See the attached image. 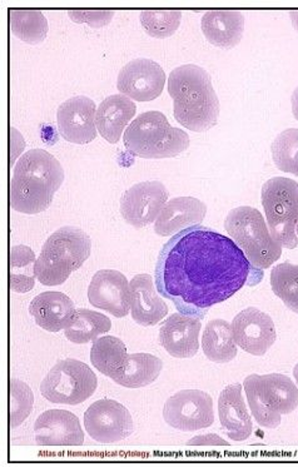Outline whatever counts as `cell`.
<instances>
[{"label": "cell", "mask_w": 298, "mask_h": 467, "mask_svg": "<svg viewBox=\"0 0 298 467\" xmlns=\"http://www.w3.org/2000/svg\"><path fill=\"white\" fill-rule=\"evenodd\" d=\"M254 267L232 238L204 226L179 232L159 252L156 287L180 314L203 320L213 306L230 300L246 285H260Z\"/></svg>", "instance_id": "obj_1"}, {"label": "cell", "mask_w": 298, "mask_h": 467, "mask_svg": "<svg viewBox=\"0 0 298 467\" xmlns=\"http://www.w3.org/2000/svg\"><path fill=\"white\" fill-rule=\"evenodd\" d=\"M65 181V170L45 150H30L16 162L10 182V207L25 214L48 210Z\"/></svg>", "instance_id": "obj_2"}, {"label": "cell", "mask_w": 298, "mask_h": 467, "mask_svg": "<svg viewBox=\"0 0 298 467\" xmlns=\"http://www.w3.org/2000/svg\"><path fill=\"white\" fill-rule=\"evenodd\" d=\"M169 93L173 99L174 119L184 129L204 132L219 122L220 100L206 69L184 65L170 74Z\"/></svg>", "instance_id": "obj_3"}, {"label": "cell", "mask_w": 298, "mask_h": 467, "mask_svg": "<svg viewBox=\"0 0 298 467\" xmlns=\"http://www.w3.org/2000/svg\"><path fill=\"white\" fill-rule=\"evenodd\" d=\"M92 251L89 234L78 227L66 226L50 234L36 262V275L40 284L60 285L72 272L79 270Z\"/></svg>", "instance_id": "obj_4"}, {"label": "cell", "mask_w": 298, "mask_h": 467, "mask_svg": "<svg viewBox=\"0 0 298 467\" xmlns=\"http://www.w3.org/2000/svg\"><path fill=\"white\" fill-rule=\"evenodd\" d=\"M127 150L139 158H173L190 147V136L184 130L170 126L166 116L159 110L139 114L127 129Z\"/></svg>", "instance_id": "obj_5"}, {"label": "cell", "mask_w": 298, "mask_h": 467, "mask_svg": "<svg viewBox=\"0 0 298 467\" xmlns=\"http://www.w3.org/2000/svg\"><path fill=\"white\" fill-rule=\"evenodd\" d=\"M243 389L254 420L264 429L279 428L281 416L298 408L297 386L287 376L250 375Z\"/></svg>", "instance_id": "obj_6"}, {"label": "cell", "mask_w": 298, "mask_h": 467, "mask_svg": "<svg viewBox=\"0 0 298 467\" xmlns=\"http://www.w3.org/2000/svg\"><path fill=\"white\" fill-rule=\"evenodd\" d=\"M224 228L254 267L266 270L280 260L283 247L271 236L261 212L250 206L230 211Z\"/></svg>", "instance_id": "obj_7"}, {"label": "cell", "mask_w": 298, "mask_h": 467, "mask_svg": "<svg viewBox=\"0 0 298 467\" xmlns=\"http://www.w3.org/2000/svg\"><path fill=\"white\" fill-rule=\"evenodd\" d=\"M262 206L271 236L281 247L298 246V183L286 177H274L262 187Z\"/></svg>", "instance_id": "obj_8"}, {"label": "cell", "mask_w": 298, "mask_h": 467, "mask_svg": "<svg viewBox=\"0 0 298 467\" xmlns=\"http://www.w3.org/2000/svg\"><path fill=\"white\" fill-rule=\"evenodd\" d=\"M98 379L92 368L75 358L57 362L40 384L43 398L59 405L76 406L95 394Z\"/></svg>", "instance_id": "obj_9"}, {"label": "cell", "mask_w": 298, "mask_h": 467, "mask_svg": "<svg viewBox=\"0 0 298 467\" xmlns=\"http://www.w3.org/2000/svg\"><path fill=\"white\" fill-rule=\"evenodd\" d=\"M164 421L180 431L211 428L214 422L213 399L200 389H183L166 401Z\"/></svg>", "instance_id": "obj_10"}, {"label": "cell", "mask_w": 298, "mask_h": 467, "mask_svg": "<svg viewBox=\"0 0 298 467\" xmlns=\"http://www.w3.org/2000/svg\"><path fill=\"white\" fill-rule=\"evenodd\" d=\"M85 426L90 438L99 443H116L135 431L129 410L115 400H98L85 413Z\"/></svg>", "instance_id": "obj_11"}, {"label": "cell", "mask_w": 298, "mask_h": 467, "mask_svg": "<svg viewBox=\"0 0 298 467\" xmlns=\"http://www.w3.org/2000/svg\"><path fill=\"white\" fill-rule=\"evenodd\" d=\"M169 197V191L159 181L137 183L120 198V214L130 226H149L159 218Z\"/></svg>", "instance_id": "obj_12"}, {"label": "cell", "mask_w": 298, "mask_h": 467, "mask_svg": "<svg viewBox=\"0 0 298 467\" xmlns=\"http://www.w3.org/2000/svg\"><path fill=\"white\" fill-rule=\"evenodd\" d=\"M166 80V73L159 63L139 58L120 69L117 88L123 96L137 102H149L162 94Z\"/></svg>", "instance_id": "obj_13"}, {"label": "cell", "mask_w": 298, "mask_h": 467, "mask_svg": "<svg viewBox=\"0 0 298 467\" xmlns=\"http://www.w3.org/2000/svg\"><path fill=\"white\" fill-rule=\"evenodd\" d=\"M232 331L237 346L253 356L266 355L277 338L271 316L254 307L241 311L233 318Z\"/></svg>", "instance_id": "obj_14"}, {"label": "cell", "mask_w": 298, "mask_h": 467, "mask_svg": "<svg viewBox=\"0 0 298 467\" xmlns=\"http://www.w3.org/2000/svg\"><path fill=\"white\" fill-rule=\"evenodd\" d=\"M97 107L88 97H73L60 104L57 112V123L60 136L67 142L88 144L97 137Z\"/></svg>", "instance_id": "obj_15"}, {"label": "cell", "mask_w": 298, "mask_h": 467, "mask_svg": "<svg viewBox=\"0 0 298 467\" xmlns=\"http://www.w3.org/2000/svg\"><path fill=\"white\" fill-rule=\"evenodd\" d=\"M90 305L109 312L117 318L129 314V282L116 270H100L93 275L88 287Z\"/></svg>", "instance_id": "obj_16"}, {"label": "cell", "mask_w": 298, "mask_h": 467, "mask_svg": "<svg viewBox=\"0 0 298 467\" xmlns=\"http://www.w3.org/2000/svg\"><path fill=\"white\" fill-rule=\"evenodd\" d=\"M36 442L39 446H80L85 431L75 413L67 410H48L35 423Z\"/></svg>", "instance_id": "obj_17"}, {"label": "cell", "mask_w": 298, "mask_h": 467, "mask_svg": "<svg viewBox=\"0 0 298 467\" xmlns=\"http://www.w3.org/2000/svg\"><path fill=\"white\" fill-rule=\"evenodd\" d=\"M200 318L183 314L170 315L159 330V342L174 358H192L200 349Z\"/></svg>", "instance_id": "obj_18"}, {"label": "cell", "mask_w": 298, "mask_h": 467, "mask_svg": "<svg viewBox=\"0 0 298 467\" xmlns=\"http://www.w3.org/2000/svg\"><path fill=\"white\" fill-rule=\"evenodd\" d=\"M130 312L140 326H156L169 315V306L157 294L152 275H137L129 282Z\"/></svg>", "instance_id": "obj_19"}, {"label": "cell", "mask_w": 298, "mask_h": 467, "mask_svg": "<svg viewBox=\"0 0 298 467\" xmlns=\"http://www.w3.org/2000/svg\"><path fill=\"white\" fill-rule=\"evenodd\" d=\"M207 206L193 197H177L167 202L154 222V232L160 237L174 236L186 228L199 226L206 217Z\"/></svg>", "instance_id": "obj_20"}, {"label": "cell", "mask_w": 298, "mask_h": 467, "mask_svg": "<svg viewBox=\"0 0 298 467\" xmlns=\"http://www.w3.org/2000/svg\"><path fill=\"white\" fill-rule=\"evenodd\" d=\"M242 385L227 386L219 399L220 422L229 438L241 442L253 432L252 419L244 402Z\"/></svg>", "instance_id": "obj_21"}, {"label": "cell", "mask_w": 298, "mask_h": 467, "mask_svg": "<svg viewBox=\"0 0 298 467\" xmlns=\"http://www.w3.org/2000/svg\"><path fill=\"white\" fill-rule=\"evenodd\" d=\"M76 312L73 301L62 292H43L29 306V314L35 317L36 324L48 332L66 330Z\"/></svg>", "instance_id": "obj_22"}, {"label": "cell", "mask_w": 298, "mask_h": 467, "mask_svg": "<svg viewBox=\"0 0 298 467\" xmlns=\"http://www.w3.org/2000/svg\"><path fill=\"white\" fill-rule=\"evenodd\" d=\"M136 112V104L128 97L123 94L107 97L97 109V130L107 142L118 143L123 130L135 119Z\"/></svg>", "instance_id": "obj_23"}, {"label": "cell", "mask_w": 298, "mask_h": 467, "mask_svg": "<svg viewBox=\"0 0 298 467\" xmlns=\"http://www.w3.org/2000/svg\"><path fill=\"white\" fill-rule=\"evenodd\" d=\"M200 26L211 45L231 49L242 40L244 16L236 10H210L203 16Z\"/></svg>", "instance_id": "obj_24"}, {"label": "cell", "mask_w": 298, "mask_h": 467, "mask_svg": "<svg viewBox=\"0 0 298 467\" xmlns=\"http://www.w3.org/2000/svg\"><path fill=\"white\" fill-rule=\"evenodd\" d=\"M162 359L149 354L127 356L125 364L113 375L117 385L127 389H142L153 384L162 372Z\"/></svg>", "instance_id": "obj_25"}, {"label": "cell", "mask_w": 298, "mask_h": 467, "mask_svg": "<svg viewBox=\"0 0 298 467\" xmlns=\"http://www.w3.org/2000/svg\"><path fill=\"white\" fill-rule=\"evenodd\" d=\"M202 348L206 358L216 364H229L237 356L232 325L224 320H212L204 328Z\"/></svg>", "instance_id": "obj_26"}, {"label": "cell", "mask_w": 298, "mask_h": 467, "mask_svg": "<svg viewBox=\"0 0 298 467\" xmlns=\"http://www.w3.org/2000/svg\"><path fill=\"white\" fill-rule=\"evenodd\" d=\"M112 328V321L106 315L99 312L79 308L75 318L66 328V337L77 345L88 344L90 341L105 335Z\"/></svg>", "instance_id": "obj_27"}, {"label": "cell", "mask_w": 298, "mask_h": 467, "mask_svg": "<svg viewBox=\"0 0 298 467\" xmlns=\"http://www.w3.org/2000/svg\"><path fill=\"white\" fill-rule=\"evenodd\" d=\"M127 348L125 342L115 336H103L93 342L90 349V362L100 374L112 379L113 375L125 364Z\"/></svg>", "instance_id": "obj_28"}, {"label": "cell", "mask_w": 298, "mask_h": 467, "mask_svg": "<svg viewBox=\"0 0 298 467\" xmlns=\"http://www.w3.org/2000/svg\"><path fill=\"white\" fill-rule=\"evenodd\" d=\"M10 29L13 35L28 43L39 45L48 35L49 25L39 10L10 9Z\"/></svg>", "instance_id": "obj_29"}, {"label": "cell", "mask_w": 298, "mask_h": 467, "mask_svg": "<svg viewBox=\"0 0 298 467\" xmlns=\"http://www.w3.org/2000/svg\"><path fill=\"white\" fill-rule=\"evenodd\" d=\"M36 254L32 248L19 244L10 251V288L26 294L36 285Z\"/></svg>", "instance_id": "obj_30"}, {"label": "cell", "mask_w": 298, "mask_h": 467, "mask_svg": "<svg viewBox=\"0 0 298 467\" xmlns=\"http://www.w3.org/2000/svg\"><path fill=\"white\" fill-rule=\"evenodd\" d=\"M271 287L273 294L283 301L291 311L298 314V266L297 265H276L271 272Z\"/></svg>", "instance_id": "obj_31"}, {"label": "cell", "mask_w": 298, "mask_h": 467, "mask_svg": "<svg viewBox=\"0 0 298 467\" xmlns=\"http://www.w3.org/2000/svg\"><path fill=\"white\" fill-rule=\"evenodd\" d=\"M271 150L274 164L280 171L298 176V130L290 129L280 133Z\"/></svg>", "instance_id": "obj_32"}, {"label": "cell", "mask_w": 298, "mask_h": 467, "mask_svg": "<svg viewBox=\"0 0 298 467\" xmlns=\"http://www.w3.org/2000/svg\"><path fill=\"white\" fill-rule=\"evenodd\" d=\"M140 23L147 35L153 38H169L180 28L182 13L179 10H143Z\"/></svg>", "instance_id": "obj_33"}, {"label": "cell", "mask_w": 298, "mask_h": 467, "mask_svg": "<svg viewBox=\"0 0 298 467\" xmlns=\"http://www.w3.org/2000/svg\"><path fill=\"white\" fill-rule=\"evenodd\" d=\"M35 405L32 389L20 379H10V428L15 429L28 419Z\"/></svg>", "instance_id": "obj_34"}, {"label": "cell", "mask_w": 298, "mask_h": 467, "mask_svg": "<svg viewBox=\"0 0 298 467\" xmlns=\"http://www.w3.org/2000/svg\"><path fill=\"white\" fill-rule=\"evenodd\" d=\"M68 15L69 18L76 23H85L93 28H100L108 25L115 12L113 10H70Z\"/></svg>", "instance_id": "obj_35"}, {"label": "cell", "mask_w": 298, "mask_h": 467, "mask_svg": "<svg viewBox=\"0 0 298 467\" xmlns=\"http://www.w3.org/2000/svg\"><path fill=\"white\" fill-rule=\"evenodd\" d=\"M189 446H229V442L216 433H209V435L196 436L192 440L187 442Z\"/></svg>", "instance_id": "obj_36"}, {"label": "cell", "mask_w": 298, "mask_h": 467, "mask_svg": "<svg viewBox=\"0 0 298 467\" xmlns=\"http://www.w3.org/2000/svg\"><path fill=\"white\" fill-rule=\"evenodd\" d=\"M291 103H293V113L294 119L298 120V87L294 89L293 97H291Z\"/></svg>", "instance_id": "obj_37"}, {"label": "cell", "mask_w": 298, "mask_h": 467, "mask_svg": "<svg viewBox=\"0 0 298 467\" xmlns=\"http://www.w3.org/2000/svg\"><path fill=\"white\" fill-rule=\"evenodd\" d=\"M291 20H293V25L294 29L298 32V10H294V12L290 13Z\"/></svg>", "instance_id": "obj_38"}, {"label": "cell", "mask_w": 298, "mask_h": 467, "mask_svg": "<svg viewBox=\"0 0 298 467\" xmlns=\"http://www.w3.org/2000/svg\"><path fill=\"white\" fill-rule=\"evenodd\" d=\"M293 376H294V379H296V382L298 384V364L296 366H294Z\"/></svg>", "instance_id": "obj_39"}, {"label": "cell", "mask_w": 298, "mask_h": 467, "mask_svg": "<svg viewBox=\"0 0 298 467\" xmlns=\"http://www.w3.org/2000/svg\"><path fill=\"white\" fill-rule=\"evenodd\" d=\"M296 234H297V236H298V223H297V227H296Z\"/></svg>", "instance_id": "obj_40"}]
</instances>
